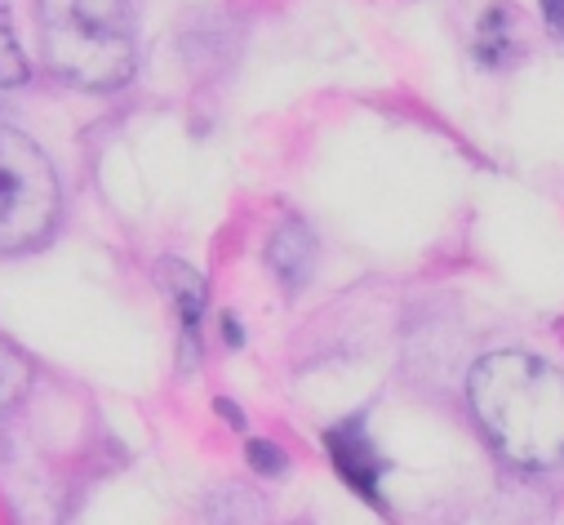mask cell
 I'll list each match as a JSON object with an SVG mask.
<instances>
[{
  "label": "cell",
  "instance_id": "277c9868",
  "mask_svg": "<svg viewBox=\"0 0 564 525\" xmlns=\"http://www.w3.org/2000/svg\"><path fill=\"white\" fill-rule=\"evenodd\" d=\"M267 262H271V272L285 281L290 290L307 286V277L316 268V236L307 232V223H299V218L280 223L275 236L267 240Z\"/></svg>",
  "mask_w": 564,
  "mask_h": 525
},
{
  "label": "cell",
  "instance_id": "7a4b0ae2",
  "mask_svg": "<svg viewBox=\"0 0 564 525\" xmlns=\"http://www.w3.org/2000/svg\"><path fill=\"white\" fill-rule=\"evenodd\" d=\"M45 67L89 94H111L133 76L138 36L129 0H36Z\"/></svg>",
  "mask_w": 564,
  "mask_h": 525
},
{
  "label": "cell",
  "instance_id": "52a82bcc",
  "mask_svg": "<svg viewBox=\"0 0 564 525\" xmlns=\"http://www.w3.org/2000/svg\"><path fill=\"white\" fill-rule=\"evenodd\" d=\"M28 387H32V361L28 352L0 334V415L14 410L23 397H28Z\"/></svg>",
  "mask_w": 564,
  "mask_h": 525
},
{
  "label": "cell",
  "instance_id": "3957f363",
  "mask_svg": "<svg viewBox=\"0 0 564 525\" xmlns=\"http://www.w3.org/2000/svg\"><path fill=\"white\" fill-rule=\"evenodd\" d=\"M58 223V174L50 157L0 120V254H23L50 240Z\"/></svg>",
  "mask_w": 564,
  "mask_h": 525
},
{
  "label": "cell",
  "instance_id": "6da1fadb",
  "mask_svg": "<svg viewBox=\"0 0 564 525\" xmlns=\"http://www.w3.org/2000/svg\"><path fill=\"white\" fill-rule=\"evenodd\" d=\"M471 410L520 468L564 463V374L529 352H494L471 369Z\"/></svg>",
  "mask_w": 564,
  "mask_h": 525
},
{
  "label": "cell",
  "instance_id": "30bf717a",
  "mask_svg": "<svg viewBox=\"0 0 564 525\" xmlns=\"http://www.w3.org/2000/svg\"><path fill=\"white\" fill-rule=\"evenodd\" d=\"M249 459H253L262 472H280V468H285V459H280L275 450H267L262 441H249Z\"/></svg>",
  "mask_w": 564,
  "mask_h": 525
},
{
  "label": "cell",
  "instance_id": "5b68a950",
  "mask_svg": "<svg viewBox=\"0 0 564 525\" xmlns=\"http://www.w3.org/2000/svg\"><path fill=\"white\" fill-rule=\"evenodd\" d=\"M329 450H334L338 472H343L360 494L378 499V472H382V463H378V454H373V446L365 441V432H360L356 419L343 424L338 432H329Z\"/></svg>",
  "mask_w": 564,
  "mask_h": 525
},
{
  "label": "cell",
  "instance_id": "8fae6325",
  "mask_svg": "<svg viewBox=\"0 0 564 525\" xmlns=\"http://www.w3.org/2000/svg\"><path fill=\"white\" fill-rule=\"evenodd\" d=\"M542 14H546V23L564 36V0H542Z\"/></svg>",
  "mask_w": 564,
  "mask_h": 525
},
{
  "label": "cell",
  "instance_id": "9c48e42d",
  "mask_svg": "<svg viewBox=\"0 0 564 525\" xmlns=\"http://www.w3.org/2000/svg\"><path fill=\"white\" fill-rule=\"evenodd\" d=\"M507 23H511V10H502V6H494V10L485 14L480 36H476V54H480L485 63H502V58H507V50H516V41H511Z\"/></svg>",
  "mask_w": 564,
  "mask_h": 525
},
{
  "label": "cell",
  "instance_id": "ba28073f",
  "mask_svg": "<svg viewBox=\"0 0 564 525\" xmlns=\"http://www.w3.org/2000/svg\"><path fill=\"white\" fill-rule=\"evenodd\" d=\"M28 81V58L19 50L14 36V19H10V0H0V89L23 85Z\"/></svg>",
  "mask_w": 564,
  "mask_h": 525
},
{
  "label": "cell",
  "instance_id": "8992f818",
  "mask_svg": "<svg viewBox=\"0 0 564 525\" xmlns=\"http://www.w3.org/2000/svg\"><path fill=\"white\" fill-rule=\"evenodd\" d=\"M161 281L170 286V294H174V308H178V317H183V343H187V365H192V361H196V347H200L205 281H200L192 268H183V262H165Z\"/></svg>",
  "mask_w": 564,
  "mask_h": 525
}]
</instances>
